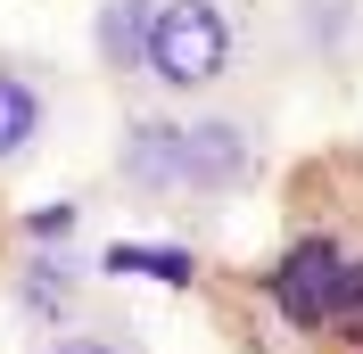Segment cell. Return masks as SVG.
<instances>
[{
  "label": "cell",
  "mask_w": 363,
  "mask_h": 354,
  "mask_svg": "<svg viewBox=\"0 0 363 354\" xmlns=\"http://www.w3.org/2000/svg\"><path fill=\"white\" fill-rule=\"evenodd\" d=\"M149 25L157 0H91V74L116 108H149Z\"/></svg>",
  "instance_id": "cell-6"
},
{
  "label": "cell",
  "mask_w": 363,
  "mask_h": 354,
  "mask_svg": "<svg viewBox=\"0 0 363 354\" xmlns=\"http://www.w3.org/2000/svg\"><path fill=\"white\" fill-rule=\"evenodd\" d=\"M248 83V0H157L149 108H206Z\"/></svg>",
  "instance_id": "cell-2"
},
{
  "label": "cell",
  "mask_w": 363,
  "mask_h": 354,
  "mask_svg": "<svg viewBox=\"0 0 363 354\" xmlns=\"http://www.w3.org/2000/svg\"><path fill=\"white\" fill-rule=\"evenodd\" d=\"M67 124H74V74L50 50L0 42V181L33 173Z\"/></svg>",
  "instance_id": "cell-4"
},
{
  "label": "cell",
  "mask_w": 363,
  "mask_h": 354,
  "mask_svg": "<svg viewBox=\"0 0 363 354\" xmlns=\"http://www.w3.org/2000/svg\"><path fill=\"white\" fill-rule=\"evenodd\" d=\"M0 297H9V313L33 338H50V330H67L74 313H91L108 288L91 280V256L74 239H17V264H9Z\"/></svg>",
  "instance_id": "cell-5"
},
{
  "label": "cell",
  "mask_w": 363,
  "mask_h": 354,
  "mask_svg": "<svg viewBox=\"0 0 363 354\" xmlns=\"http://www.w3.org/2000/svg\"><path fill=\"white\" fill-rule=\"evenodd\" d=\"M17 239H25V222H17V206H9V181H0V280L17 264Z\"/></svg>",
  "instance_id": "cell-8"
},
{
  "label": "cell",
  "mask_w": 363,
  "mask_h": 354,
  "mask_svg": "<svg viewBox=\"0 0 363 354\" xmlns=\"http://www.w3.org/2000/svg\"><path fill=\"white\" fill-rule=\"evenodd\" d=\"M33 354H157V346H149V330H140V313L124 297H99L91 313H74L67 330H50Z\"/></svg>",
  "instance_id": "cell-7"
},
{
  "label": "cell",
  "mask_w": 363,
  "mask_h": 354,
  "mask_svg": "<svg viewBox=\"0 0 363 354\" xmlns=\"http://www.w3.org/2000/svg\"><path fill=\"white\" fill-rule=\"evenodd\" d=\"M248 74L297 91L363 83V0H248Z\"/></svg>",
  "instance_id": "cell-3"
},
{
  "label": "cell",
  "mask_w": 363,
  "mask_h": 354,
  "mask_svg": "<svg viewBox=\"0 0 363 354\" xmlns=\"http://www.w3.org/2000/svg\"><path fill=\"white\" fill-rule=\"evenodd\" d=\"M272 173V108L248 91L206 108H124L108 140V190L124 206H223L256 198Z\"/></svg>",
  "instance_id": "cell-1"
}]
</instances>
